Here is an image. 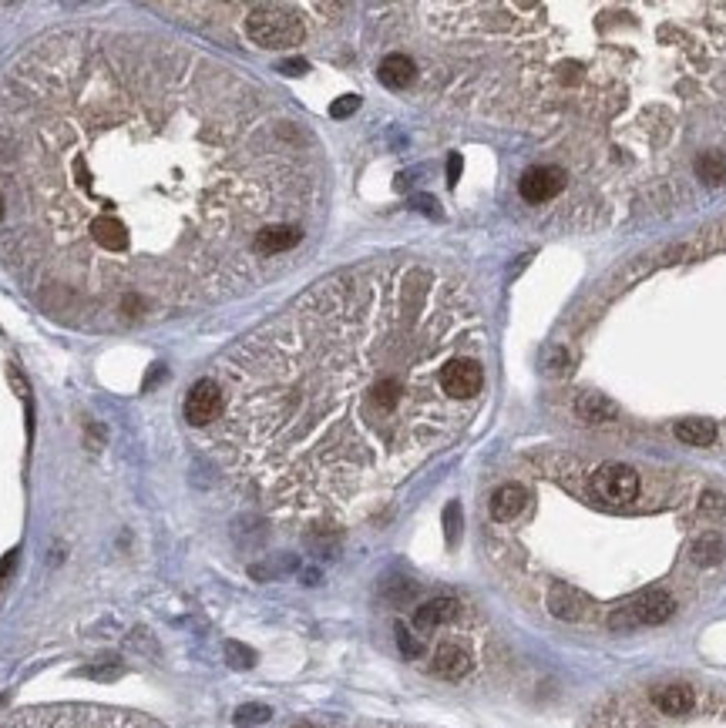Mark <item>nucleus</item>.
Instances as JSON below:
<instances>
[{
    "label": "nucleus",
    "instance_id": "nucleus-12",
    "mask_svg": "<svg viewBox=\"0 0 726 728\" xmlns=\"http://www.w3.org/2000/svg\"><path fill=\"white\" fill-rule=\"evenodd\" d=\"M377 81H381L383 88H391V91H407V88H414L417 84L414 61L407 58L404 51H391V54H383L381 64H377Z\"/></svg>",
    "mask_w": 726,
    "mask_h": 728
},
{
    "label": "nucleus",
    "instance_id": "nucleus-15",
    "mask_svg": "<svg viewBox=\"0 0 726 728\" xmlns=\"http://www.w3.org/2000/svg\"><path fill=\"white\" fill-rule=\"evenodd\" d=\"M693 172H696V178H700L702 185L710 188L726 185V152H716V148L700 152L696 162H693Z\"/></svg>",
    "mask_w": 726,
    "mask_h": 728
},
{
    "label": "nucleus",
    "instance_id": "nucleus-10",
    "mask_svg": "<svg viewBox=\"0 0 726 728\" xmlns=\"http://www.w3.org/2000/svg\"><path fill=\"white\" fill-rule=\"evenodd\" d=\"M215 413H219V393H215V387L209 383V376H205V379H199V383L189 389V397H185V420H189L192 426L205 430V426L215 420Z\"/></svg>",
    "mask_w": 726,
    "mask_h": 728
},
{
    "label": "nucleus",
    "instance_id": "nucleus-24",
    "mask_svg": "<svg viewBox=\"0 0 726 728\" xmlns=\"http://www.w3.org/2000/svg\"><path fill=\"white\" fill-rule=\"evenodd\" d=\"M444 524H448V540H457V530H461V507L451 504L448 507V514H444Z\"/></svg>",
    "mask_w": 726,
    "mask_h": 728
},
{
    "label": "nucleus",
    "instance_id": "nucleus-6",
    "mask_svg": "<svg viewBox=\"0 0 726 728\" xmlns=\"http://www.w3.org/2000/svg\"><path fill=\"white\" fill-rule=\"evenodd\" d=\"M639 473L626 463H602V467L592 473V490L602 504L612 507H626L639 497Z\"/></svg>",
    "mask_w": 726,
    "mask_h": 728
},
{
    "label": "nucleus",
    "instance_id": "nucleus-21",
    "mask_svg": "<svg viewBox=\"0 0 726 728\" xmlns=\"http://www.w3.org/2000/svg\"><path fill=\"white\" fill-rule=\"evenodd\" d=\"M226 655H229V665H232V668H250L252 661H256V655H252L250 648L236 645V641L226 648Z\"/></svg>",
    "mask_w": 726,
    "mask_h": 728
},
{
    "label": "nucleus",
    "instance_id": "nucleus-18",
    "mask_svg": "<svg viewBox=\"0 0 726 728\" xmlns=\"http://www.w3.org/2000/svg\"><path fill=\"white\" fill-rule=\"evenodd\" d=\"M655 705H659L663 715H686L693 708V688H686V685H669V688H663V692L655 695Z\"/></svg>",
    "mask_w": 726,
    "mask_h": 728
},
{
    "label": "nucleus",
    "instance_id": "nucleus-27",
    "mask_svg": "<svg viewBox=\"0 0 726 728\" xmlns=\"http://www.w3.org/2000/svg\"><path fill=\"white\" fill-rule=\"evenodd\" d=\"M286 74H299V70H306V64L303 61H293V64H283Z\"/></svg>",
    "mask_w": 726,
    "mask_h": 728
},
{
    "label": "nucleus",
    "instance_id": "nucleus-19",
    "mask_svg": "<svg viewBox=\"0 0 726 728\" xmlns=\"http://www.w3.org/2000/svg\"><path fill=\"white\" fill-rule=\"evenodd\" d=\"M269 708L266 705H242L236 712V725H242V728H250V725H262V722H269Z\"/></svg>",
    "mask_w": 726,
    "mask_h": 728
},
{
    "label": "nucleus",
    "instance_id": "nucleus-7",
    "mask_svg": "<svg viewBox=\"0 0 726 728\" xmlns=\"http://www.w3.org/2000/svg\"><path fill=\"white\" fill-rule=\"evenodd\" d=\"M569 188V172L561 164H535L518 178V195L528 205H548Z\"/></svg>",
    "mask_w": 726,
    "mask_h": 728
},
{
    "label": "nucleus",
    "instance_id": "nucleus-13",
    "mask_svg": "<svg viewBox=\"0 0 726 728\" xmlns=\"http://www.w3.org/2000/svg\"><path fill=\"white\" fill-rule=\"evenodd\" d=\"M457 614H461V604L454 598L424 601V604L414 611V628L420 634H430V631H438V628H444V624H451Z\"/></svg>",
    "mask_w": 726,
    "mask_h": 728
},
{
    "label": "nucleus",
    "instance_id": "nucleus-9",
    "mask_svg": "<svg viewBox=\"0 0 726 728\" xmlns=\"http://www.w3.org/2000/svg\"><path fill=\"white\" fill-rule=\"evenodd\" d=\"M471 668H475V658H471V651H467L457 638L441 641V645L434 648V655H430V671H434L438 678L457 681V678H465Z\"/></svg>",
    "mask_w": 726,
    "mask_h": 728
},
{
    "label": "nucleus",
    "instance_id": "nucleus-5",
    "mask_svg": "<svg viewBox=\"0 0 726 728\" xmlns=\"http://www.w3.org/2000/svg\"><path fill=\"white\" fill-rule=\"evenodd\" d=\"M676 614V601L669 591L663 587H649L643 594L629 598L626 604L608 614V628L612 631H632V628H643V624H663Z\"/></svg>",
    "mask_w": 726,
    "mask_h": 728
},
{
    "label": "nucleus",
    "instance_id": "nucleus-11",
    "mask_svg": "<svg viewBox=\"0 0 726 728\" xmlns=\"http://www.w3.org/2000/svg\"><path fill=\"white\" fill-rule=\"evenodd\" d=\"M524 507H528V490H524L522 483H501L488 500V510L495 524H514V520L524 514Z\"/></svg>",
    "mask_w": 726,
    "mask_h": 728
},
{
    "label": "nucleus",
    "instance_id": "nucleus-2",
    "mask_svg": "<svg viewBox=\"0 0 726 728\" xmlns=\"http://www.w3.org/2000/svg\"><path fill=\"white\" fill-rule=\"evenodd\" d=\"M212 457L286 517H344L465 434L488 393L475 289L428 258L313 282L209 373Z\"/></svg>",
    "mask_w": 726,
    "mask_h": 728
},
{
    "label": "nucleus",
    "instance_id": "nucleus-23",
    "mask_svg": "<svg viewBox=\"0 0 726 728\" xmlns=\"http://www.w3.org/2000/svg\"><path fill=\"white\" fill-rule=\"evenodd\" d=\"M700 507L706 510V514H723V510H726V497H723V493H716V490L702 493Z\"/></svg>",
    "mask_w": 726,
    "mask_h": 728
},
{
    "label": "nucleus",
    "instance_id": "nucleus-8",
    "mask_svg": "<svg viewBox=\"0 0 726 728\" xmlns=\"http://www.w3.org/2000/svg\"><path fill=\"white\" fill-rule=\"evenodd\" d=\"M545 604L555 618H561V621H589V618L596 614V601L589 598V594H582L579 587H569V584L548 587Z\"/></svg>",
    "mask_w": 726,
    "mask_h": 728
},
{
    "label": "nucleus",
    "instance_id": "nucleus-25",
    "mask_svg": "<svg viewBox=\"0 0 726 728\" xmlns=\"http://www.w3.org/2000/svg\"><path fill=\"white\" fill-rule=\"evenodd\" d=\"M457 178H461V158H457V154H451V162H448V182H451V185H457Z\"/></svg>",
    "mask_w": 726,
    "mask_h": 728
},
{
    "label": "nucleus",
    "instance_id": "nucleus-26",
    "mask_svg": "<svg viewBox=\"0 0 726 728\" xmlns=\"http://www.w3.org/2000/svg\"><path fill=\"white\" fill-rule=\"evenodd\" d=\"M14 561H17V551H11L4 561H0V584L7 581V574H11V567H14Z\"/></svg>",
    "mask_w": 726,
    "mask_h": 728
},
{
    "label": "nucleus",
    "instance_id": "nucleus-1",
    "mask_svg": "<svg viewBox=\"0 0 726 728\" xmlns=\"http://www.w3.org/2000/svg\"><path fill=\"white\" fill-rule=\"evenodd\" d=\"M323 199L313 131L199 47L68 27L0 70V262L58 326L128 332L250 293Z\"/></svg>",
    "mask_w": 726,
    "mask_h": 728
},
{
    "label": "nucleus",
    "instance_id": "nucleus-4",
    "mask_svg": "<svg viewBox=\"0 0 726 728\" xmlns=\"http://www.w3.org/2000/svg\"><path fill=\"white\" fill-rule=\"evenodd\" d=\"M242 34L266 51H289L306 41V23L289 4H250L242 7Z\"/></svg>",
    "mask_w": 726,
    "mask_h": 728
},
{
    "label": "nucleus",
    "instance_id": "nucleus-20",
    "mask_svg": "<svg viewBox=\"0 0 726 728\" xmlns=\"http://www.w3.org/2000/svg\"><path fill=\"white\" fill-rule=\"evenodd\" d=\"M393 631H397V645H401V651H404L407 658H420V655H424V641H420L414 631H407L404 624H397Z\"/></svg>",
    "mask_w": 726,
    "mask_h": 728
},
{
    "label": "nucleus",
    "instance_id": "nucleus-17",
    "mask_svg": "<svg viewBox=\"0 0 726 728\" xmlns=\"http://www.w3.org/2000/svg\"><path fill=\"white\" fill-rule=\"evenodd\" d=\"M723 554H726V544H723V537L720 534H700V537L693 540V547H690V557L696 564H702V567H713V564H720L723 561Z\"/></svg>",
    "mask_w": 726,
    "mask_h": 728
},
{
    "label": "nucleus",
    "instance_id": "nucleus-3",
    "mask_svg": "<svg viewBox=\"0 0 726 728\" xmlns=\"http://www.w3.org/2000/svg\"><path fill=\"white\" fill-rule=\"evenodd\" d=\"M0 728H162L142 715L95 705H48L0 718Z\"/></svg>",
    "mask_w": 726,
    "mask_h": 728
},
{
    "label": "nucleus",
    "instance_id": "nucleus-14",
    "mask_svg": "<svg viewBox=\"0 0 726 728\" xmlns=\"http://www.w3.org/2000/svg\"><path fill=\"white\" fill-rule=\"evenodd\" d=\"M575 413H579V420H585V423L619 420V406L608 397H602V393H582V397L575 399Z\"/></svg>",
    "mask_w": 726,
    "mask_h": 728
},
{
    "label": "nucleus",
    "instance_id": "nucleus-22",
    "mask_svg": "<svg viewBox=\"0 0 726 728\" xmlns=\"http://www.w3.org/2000/svg\"><path fill=\"white\" fill-rule=\"evenodd\" d=\"M357 107H360V98H357V94H346V98L334 101V107H330V115H334V117H346V115H354Z\"/></svg>",
    "mask_w": 726,
    "mask_h": 728
},
{
    "label": "nucleus",
    "instance_id": "nucleus-28",
    "mask_svg": "<svg viewBox=\"0 0 726 728\" xmlns=\"http://www.w3.org/2000/svg\"><path fill=\"white\" fill-rule=\"evenodd\" d=\"M0 222H4V205H0Z\"/></svg>",
    "mask_w": 726,
    "mask_h": 728
},
{
    "label": "nucleus",
    "instance_id": "nucleus-16",
    "mask_svg": "<svg viewBox=\"0 0 726 728\" xmlns=\"http://www.w3.org/2000/svg\"><path fill=\"white\" fill-rule=\"evenodd\" d=\"M676 440L686 446H710L716 440V423L713 420H679Z\"/></svg>",
    "mask_w": 726,
    "mask_h": 728
}]
</instances>
